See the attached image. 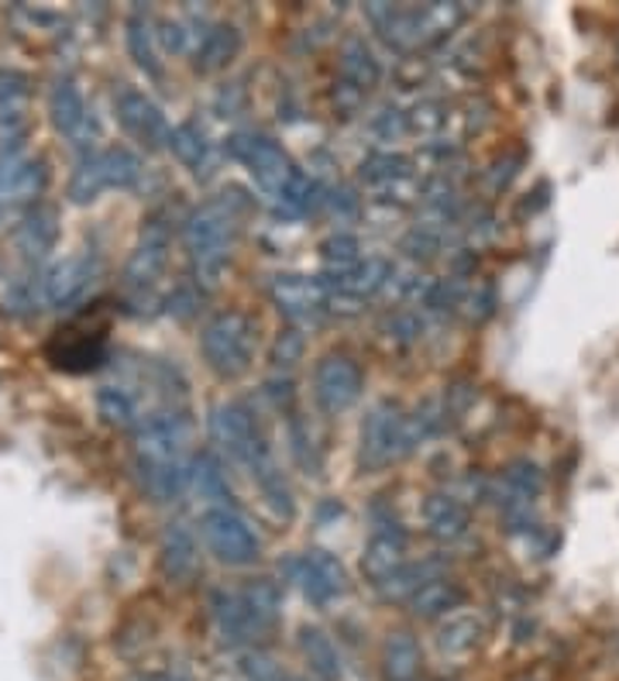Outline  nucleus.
<instances>
[{
	"label": "nucleus",
	"mask_w": 619,
	"mask_h": 681,
	"mask_svg": "<svg viewBox=\"0 0 619 681\" xmlns=\"http://www.w3.org/2000/svg\"><path fill=\"white\" fill-rule=\"evenodd\" d=\"M234 238H238V210H234V200H228V193L221 200L200 203L190 217H186L182 241L203 283L210 286L217 283V275H221V269L231 259Z\"/></svg>",
	"instance_id": "obj_1"
},
{
	"label": "nucleus",
	"mask_w": 619,
	"mask_h": 681,
	"mask_svg": "<svg viewBox=\"0 0 619 681\" xmlns=\"http://www.w3.org/2000/svg\"><path fill=\"white\" fill-rule=\"evenodd\" d=\"M255 345H259V327L248 314H238V310H224V314L210 317L200 334L203 358L221 379L244 376L255 362Z\"/></svg>",
	"instance_id": "obj_2"
},
{
	"label": "nucleus",
	"mask_w": 619,
	"mask_h": 681,
	"mask_svg": "<svg viewBox=\"0 0 619 681\" xmlns=\"http://www.w3.org/2000/svg\"><path fill=\"white\" fill-rule=\"evenodd\" d=\"M210 438L228 458L241 461L252 475H259L262 469L275 464L272 451L262 438V430H259L252 410H248L244 402H234V399L217 402V407L210 410Z\"/></svg>",
	"instance_id": "obj_3"
},
{
	"label": "nucleus",
	"mask_w": 619,
	"mask_h": 681,
	"mask_svg": "<svg viewBox=\"0 0 619 681\" xmlns=\"http://www.w3.org/2000/svg\"><path fill=\"white\" fill-rule=\"evenodd\" d=\"M407 451H413L410 430H407V413L396 402H379L361 423V469L379 472L386 464L399 461Z\"/></svg>",
	"instance_id": "obj_4"
},
{
	"label": "nucleus",
	"mask_w": 619,
	"mask_h": 681,
	"mask_svg": "<svg viewBox=\"0 0 619 681\" xmlns=\"http://www.w3.org/2000/svg\"><path fill=\"white\" fill-rule=\"evenodd\" d=\"M200 534L207 547L217 554V562L224 565H252L262 554V537L255 534V526L248 523L238 510L231 506H213L200 520Z\"/></svg>",
	"instance_id": "obj_5"
},
{
	"label": "nucleus",
	"mask_w": 619,
	"mask_h": 681,
	"mask_svg": "<svg viewBox=\"0 0 619 681\" xmlns=\"http://www.w3.org/2000/svg\"><path fill=\"white\" fill-rule=\"evenodd\" d=\"M228 151L234 155L238 163L248 166V172L255 176V182L269 197L283 193V186L296 172L293 163H290V155L283 151V145L265 138V135H234V138H228Z\"/></svg>",
	"instance_id": "obj_6"
},
{
	"label": "nucleus",
	"mask_w": 619,
	"mask_h": 681,
	"mask_svg": "<svg viewBox=\"0 0 619 681\" xmlns=\"http://www.w3.org/2000/svg\"><path fill=\"white\" fill-rule=\"evenodd\" d=\"M269 293L293 324H317L331 306V290L321 275H275Z\"/></svg>",
	"instance_id": "obj_7"
},
{
	"label": "nucleus",
	"mask_w": 619,
	"mask_h": 681,
	"mask_svg": "<svg viewBox=\"0 0 619 681\" xmlns=\"http://www.w3.org/2000/svg\"><path fill=\"white\" fill-rule=\"evenodd\" d=\"M290 575L300 585V593L314 603V606H327L331 599H337L348 588V572L337 562L331 551H306L296 562H290Z\"/></svg>",
	"instance_id": "obj_8"
},
{
	"label": "nucleus",
	"mask_w": 619,
	"mask_h": 681,
	"mask_svg": "<svg viewBox=\"0 0 619 681\" xmlns=\"http://www.w3.org/2000/svg\"><path fill=\"white\" fill-rule=\"evenodd\" d=\"M314 396L331 417L352 410L361 396V368L348 355H324L314 371Z\"/></svg>",
	"instance_id": "obj_9"
},
{
	"label": "nucleus",
	"mask_w": 619,
	"mask_h": 681,
	"mask_svg": "<svg viewBox=\"0 0 619 681\" xmlns=\"http://www.w3.org/2000/svg\"><path fill=\"white\" fill-rule=\"evenodd\" d=\"M166 262H169V224L162 221L159 213H155L145 221L141 241L132 252L128 265H124V286L148 290L155 279L166 272Z\"/></svg>",
	"instance_id": "obj_10"
},
{
	"label": "nucleus",
	"mask_w": 619,
	"mask_h": 681,
	"mask_svg": "<svg viewBox=\"0 0 619 681\" xmlns=\"http://www.w3.org/2000/svg\"><path fill=\"white\" fill-rule=\"evenodd\" d=\"M49 114H52V124L66 135L73 145H90L97 138V117L90 114L83 93L76 86V80L62 76L52 83V93H49Z\"/></svg>",
	"instance_id": "obj_11"
},
{
	"label": "nucleus",
	"mask_w": 619,
	"mask_h": 681,
	"mask_svg": "<svg viewBox=\"0 0 619 681\" xmlns=\"http://www.w3.org/2000/svg\"><path fill=\"white\" fill-rule=\"evenodd\" d=\"M190 444V423L179 413H155L135 433V451L141 461H182Z\"/></svg>",
	"instance_id": "obj_12"
},
{
	"label": "nucleus",
	"mask_w": 619,
	"mask_h": 681,
	"mask_svg": "<svg viewBox=\"0 0 619 681\" xmlns=\"http://www.w3.org/2000/svg\"><path fill=\"white\" fill-rule=\"evenodd\" d=\"M114 107H117V121L124 124V132L135 135L138 142H145L151 148H159V145L169 142V128H166L162 111L155 107L141 90L124 86L114 97Z\"/></svg>",
	"instance_id": "obj_13"
},
{
	"label": "nucleus",
	"mask_w": 619,
	"mask_h": 681,
	"mask_svg": "<svg viewBox=\"0 0 619 681\" xmlns=\"http://www.w3.org/2000/svg\"><path fill=\"white\" fill-rule=\"evenodd\" d=\"M93 275H97V262H93L90 255H73V259H62L59 265H52L45 275H42V300L49 306H70L76 303L90 283Z\"/></svg>",
	"instance_id": "obj_14"
},
{
	"label": "nucleus",
	"mask_w": 619,
	"mask_h": 681,
	"mask_svg": "<svg viewBox=\"0 0 619 681\" xmlns=\"http://www.w3.org/2000/svg\"><path fill=\"white\" fill-rule=\"evenodd\" d=\"M45 163L28 159L24 148H0V200H31L45 190Z\"/></svg>",
	"instance_id": "obj_15"
},
{
	"label": "nucleus",
	"mask_w": 619,
	"mask_h": 681,
	"mask_svg": "<svg viewBox=\"0 0 619 681\" xmlns=\"http://www.w3.org/2000/svg\"><path fill=\"white\" fill-rule=\"evenodd\" d=\"M402 565H407V534H402L399 526H392V523L379 526V531L371 534L368 544H365L361 572L379 585L386 575H392Z\"/></svg>",
	"instance_id": "obj_16"
},
{
	"label": "nucleus",
	"mask_w": 619,
	"mask_h": 681,
	"mask_svg": "<svg viewBox=\"0 0 619 681\" xmlns=\"http://www.w3.org/2000/svg\"><path fill=\"white\" fill-rule=\"evenodd\" d=\"M138 482L151 495L155 503H172L182 495V489L190 485V469L186 461H141L135 458Z\"/></svg>",
	"instance_id": "obj_17"
},
{
	"label": "nucleus",
	"mask_w": 619,
	"mask_h": 681,
	"mask_svg": "<svg viewBox=\"0 0 619 681\" xmlns=\"http://www.w3.org/2000/svg\"><path fill=\"white\" fill-rule=\"evenodd\" d=\"M59 241V213L52 207H35L21 217L14 231V244L24 259H45Z\"/></svg>",
	"instance_id": "obj_18"
},
{
	"label": "nucleus",
	"mask_w": 619,
	"mask_h": 681,
	"mask_svg": "<svg viewBox=\"0 0 619 681\" xmlns=\"http://www.w3.org/2000/svg\"><path fill=\"white\" fill-rule=\"evenodd\" d=\"M389 279H392V265L386 259H365V262H355L352 269H337V283H327V279H324V283H327V290L334 296L361 300V296L379 293L389 283Z\"/></svg>",
	"instance_id": "obj_19"
},
{
	"label": "nucleus",
	"mask_w": 619,
	"mask_h": 681,
	"mask_svg": "<svg viewBox=\"0 0 619 681\" xmlns=\"http://www.w3.org/2000/svg\"><path fill=\"white\" fill-rule=\"evenodd\" d=\"M210 616H213V627H217V633H221V640L231 643V647L259 637L252 616H248V609L241 603V593H213L210 596Z\"/></svg>",
	"instance_id": "obj_20"
},
{
	"label": "nucleus",
	"mask_w": 619,
	"mask_h": 681,
	"mask_svg": "<svg viewBox=\"0 0 619 681\" xmlns=\"http://www.w3.org/2000/svg\"><path fill=\"white\" fill-rule=\"evenodd\" d=\"M200 565V551L193 534L182 523H169L162 534V572L172 582H190Z\"/></svg>",
	"instance_id": "obj_21"
},
{
	"label": "nucleus",
	"mask_w": 619,
	"mask_h": 681,
	"mask_svg": "<svg viewBox=\"0 0 619 681\" xmlns=\"http://www.w3.org/2000/svg\"><path fill=\"white\" fill-rule=\"evenodd\" d=\"M423 520H427V534L433 541H461L469 534V510L458 503L454 495H430L423 503Z\"/></svg>",
	"instance_id": "obj_22"
},
{
	"label": "nucleus",
	"mask_w": 619,
	"mask_h": 681,
	"mask_svg": "<svg viewBox=\"0 0 619 681\" xmlns=\"http://www.w3.org/2000/svg\"><path fill=\"white\" fill-rule=\"evenodd\" d=\"M340 76L348 80V86L365 93L382 80V66H379L376 52H371L361 39H348L340 45Z\"/></svg>",
	"instance_id": "obj_23"
},
{
	"label": "nucleus",
	"mask_w": 619,
	"mask_h": 681,
	"mask_svg": "<svg viewBox=\"0 0 619 681\" xmlns=\"http://www.w3.org/2000/svg\"><path fill=\"white\" fill-rule=\"evenodd\" d=\"M241 52V31L234 24H213L200 39L197 49V70L200 73H217Z\"/></svg>",
	"instance_id": "obj_24"
},
{
	"label": "nucleus",
	"mask_w": 619,
	"mask_h": 681,
	"mask_svg": "<svg viewBox=\"0 0 619 681\" xmlns=\"http://www.w3.org/2000/svg\"><path fill=\"white\" fill-rule=\"evenodd\" d=\"M420 664H423V654H420V643L413 633H392L386 640V650H382L386 681H417Z\"/></svg>",
	"instance_id": "obj_25"
},
{
	"label": "nucleus",
	"mask_w": 619,
	"mask_h": 681,
	"mask_svg": "<svg viewBox=\"0 0 619 681\" xmlns=\"http://www.w3.org/2000/svg\"><path fill=\"white\" fill-rule=\"evenodd\" d=\"M300 650H303L310 671H314L321 681H340V671H345L340 668V654H337L334 640L321 627H303L300 630Z\"/></svg>",
	"instance_id": "obj_26"
},
{
	"label": "nucleus",
	"mask_w": 619,
	"mask_h": 681,
	"mask_svg": "<svg viewBox=\"0 0 619 681\" xmlns=\"http://www.w3.org/2000/svg\"><path fill=\"white\" fill-rule=\"evenodd\" d=\"M464 603V588L448 582V578H433L427 582L423 588L410 596V609L413 616L420 619H438V616H448L451 609H458Z\"/></svg>",
	"instance_id": "obj_27"
},
{
	"label": "nucleus",
	"mask_w": 619,
	"mask_h": 681,
	"mask_svg": "<svg viewBox=\"0 0 619 681\" xmlns=\"http://www.w3.org/2000/svg\"><path fill=\"white\" fill-rule=\"evenodd\" d=\"M441 572V562H407L402 568H396L392 575H386L376 588L379 596L396 603V599H410L417 588H423L427 582H433Z\"/></svg>",
	"instance_id": "obj_28"
},
{
	"label": "nucleus",
	"mask_w": 619,
	"mask_h": 681,
	"mask_svg": "<svg viewBox=\"0 0 619 681\" xmlns=\"http://www.w3.org/2000/svg\"><path fill=\"white\" fill-rule=\"evenodd\" d=\"M482 619L461 612V616H448V624L438 630V650L448 658H461V654H472V650L482 643Z\"/></svg>",
	"instance_id": "obj_29"
},
{
	"label": "nucleus",
	"mask_w": 619,
	"mask_h": 681,
	"mask_svg": "<svg viewBox=\"0 0 619 681\" xmlns=\"http://www.w3.org/2000/svg\"><path fill=\"white\" fill-rule=\"evenodd\" d=\"M241 603H244V609H248V616H252V624H255V630L259 633H265L275 619H279V606H283V596H279V585L275 582H269V578H259V582H252L241 593Z\"/></svg>",
	"instance_id": "obj_30"
},
{
	"label": "nucleus",
	"mask_w": 619,
	"mask_h": 681,
	"mask_svg": "<svg viewBox=\"0 0 619 681\" xmlns=\"http://www.w3.org/2000/svg\"><path fill=\"white\" fill-rule=\"evenodd\" d=\"M413 21H417V42H438L448 31H454L464 21V8L461 4H427V8H413Z\"/></svg>",
	"instance_id": "obj_31"
},
{
	"label": "nucleus",
	"mask_w": 619,
	"mask_h": 681,
	"mask_svg": "<svg viewBox=\"0 0 619 681\" xmlns=\"http://www.w3.org/2000/svg\"><path fill=\"white\" fill-rule=\"evenodd\" d=\"M169 151L186 166V169H197L207 163V135L200 132V124L193 121H182L176 128H169Z\"/></svg>",
	"instance_id": "obj_32"
},
{
	"label": "nucleus",
	"mask_w": 619,
	"mask_h": 681,
	"mask_svg": "<svg viewBox=\"0 0 619 681\" xmlns=\"http://www.w3.org/2000/svg\"><path fill=\"white\" fill-rule=\"evenodd\" d=\"M104 190H107V179H104V166H101V151H90L80 159V166L70 179V200L86 207V203L97 200Z\"/></svg>",
	"instance_id": "obj_33"
},
{
	"label": "nucleus",
	"mask_w": 619,
	"mask_h": 681,
	"mask_svg": "<svg viewBox=\"0 0 619 681\" xmlns=\"http://www.w3.org/2000/svg\"><path fill=\"white\" fill-rule=\"evenodd\" d=\"M503 482H506V500H526V503H534L537 495H541V489H544V472H541L537 461L516 458V461L506 464Z\"/></svg>",
	"instance_id": "obj_34"
},
{
	"label": "nucleus",
	"mask_w": 619,
	"mask_h": 681,
	"mask_svg": "<svg viewBox=\"0 0 619 681\" xmlns=\"http://www.w3.org/2000/svg\"><path fill=\"white\" fill-rule=\"evenodd\" d=\"M49 355L59 368H66V371H90V368L104 365L107 348H104L101 337H83V340H73V345L52 348Z\"/></svg>",
	"instance_id": "obj_35"
},
{
	"label": "nucleus",
	"mask_w": 619,
	"mask_h": 681,
	"mask_svg": "<svg viewBox=\"0 0 619 681\" xmlns=\"http://www.w3.org/2000/svg\"><path fill=\"white\" fill-rule=\"evenodd\" d=\"M190 482L197 485L200 500H213V503L231 500V482H228V475H224V464L217 461L213 454H200V458L193 461Z\"/></svg>",
	"instance_id": "obj_36"
},
{
	"label": "nucleus",
	"mask_w": 619,
	"mask_h": 681,
	"mask_svg": "<svg viewBox=\"0 0 619 681\" xmlns=\"http://www.w3.org/2000/svg\"><path fill=\"white\" fill-rule=\"evenodd\" d=\"M97 410H101L104 423H111V427H135L138 423V402L128 389H120V386H101Z\"/></svg>",
	"instance_id": "obj_37"
},
{
	"label": "nucleus",
	"mask_w": 619,
	"mask_h": 681,
	"mask_svg": "<svg viewBox=\"0 0 619 681\" xmlns=\"http://www.w3.org/2000/svg\"><path fill=\"white\" fill-rule=\"evenodd\" d=\"M101 166H104L107 186H117V190H132V186L141 179V159L128 148H104Z\"/></svg>",
	"instance_id": "obj_38"
},
{
	"label": "nucleus",
	"mask_w": 619,
	"mask_h": 681,
	"mask_svg": "<svg viewBox=\"0 0 619 681\" xmlns=\"http://www.w3.org/2000/svg\"><path fill=\"white\" fill-rule=\"evenodd\" d=\"M128 49H132V59L148 76H162V66H159V59H155V45H151V24H148V14L141 11L128 18Z\"/></svg>",
	"instance_id": "obj_39"
},
{
	"label": "nucleus",
	"mask_w": 619,
	"mask_h": 681,
	"mask_svg": "<svg viewBox=\"0 0 619 681\" xmlns=\"http://www.w3.org/2000/svg\"><path fill=\"white\" fill-rule=\"evenodd\" d=\"M255 482H259V489H262V495L269 500V506L283 516V520H293V513H296V503H293V489L286 485V479H283V472L275 469V464H269V469H262L259 475H252Z\"/></svg>",
	"instance_id": "obj_40"
},
{
	"label": "nucleus",
	"mask_w": 619,
	"mask_h": 681,
	"mask_svg": "<svg viewBox=\"0 0 619 681\" xmlns=\"http://www.w3.org/2000/svg\"><path fill=\"white\" fill-rule=\"evenodd\" d=\"M317 193H321V186L310 179L306 172H293V179L283 186V193H279L275 200H279V207H283L286 213H306L310 207L317 203Z\"/></svg>",
	"instance_id": "obj_41"
},
{
	"label": "nucleus",
	"mask_w": 619,
	"mask_h": 681,
	"mask_svg": "<svg viewBox=\"0 0 619 681\" xmlns=\"http://www.w3.org/2000/svg\"><path fill=\"white\" fill-rule=\"evenodd\" d=\"M361 176L371 186H389L399 179H410V163L402 159V155H371V159H365V166H361Z\"/></svg>",
	"instance_id": "obj_42"
},
{
	"label": "nucleus",
	"mask_w": 619,
	"mask_h": 681,
	"mask_svg": "<svg viewBox=\"0 0 619 681\" xmlns=\"http://www.w3.org/2000/svg\"><path fill=\"white\" fill-rule=\"evenodd\" d=\"M444 121H448L444 104H438V101H420V104L407 114V132L430 138V135H438V132L444 128Z\"/></svg>",
	"instance_id": "obj_43"
},
{
	"label": "nucleus",
	"mask_w": 619,
	"mask_h": 681,
	"mask_svg": "<svg viewBox=\"0 0 619 681\" xmlns=\"http://www.w3.org/2000/svg\"><path fill=\"white\" fill-rule=\"evenodd\" d=\"M358 252H361V244L355 234H331L324 244H321V255L337 265V269H352L358 262Z\"/></svg>",
	"instance_id": "obj_44"
},
{
	"label": "nucleus",
	"mask_w": 619,
	"mask_h": 681,
	"mask_svg": "<svg viewBox=\"0 0 619 681\" xmlns=\"http://www.w3.org/2000/svg\"><path fill=\"white\" fill-rule=\"evenodd\" d=\"M303 348H306L303 334L296 327H286L283 334L275 337V345H272V365L275 368H293L303 358Z\"/></svg>",
	"instance_id": "obj_45"
},
{
	"label": "nucleus",
	"mask_w": 619,
	"mask_h": 681,
	"mask_svg": "<svg viewBox=\"0 0 619 681\" xmlns=\"http://www.w3.org/2000/svg\"><path fill=\"white\" fill-rule=\"evenodd\" d=\"M241 671L248 681H286V671L279 668L269 654H262V650H252V654L241 658Z\"/></svg>",
	"instance_id": "obj_46"
},
{
	"label": "nucleus",
	"mask_w": 619,
	"mask_h": 681,
	"mask_svg": "<svg viewBox=\"0 0 619 681\" xmlns=\"http://www.w3.org/2000/svg\"><path fill=\"white\" fill-rule=\"evenodd\" d=\"M28 101V80L21 73H0V114L24 111Z\"/></svg>",
	"instance_id": "obj_47"
},
{
	"label": "nucleus",
	"mask_w": 619,
	"mask_h": 681,
	"mask_svg": "<svg viewBox=\"0 0 619 681\" xmlns=\"http://www.w3.org/2000/svg\"><path fill=\"white\" fill-rule=\"evenodd\" d=\"M200 306V290L193 283H179L169 296V314L172 317H193Z\"/></svg>",
	"instance_id": "obj_48"
},
{
	"label": "nucleus",
	"mask_w": 619,
	"mask_h": 681,
	"mask_svg": "<svg viewBox=\"0 0 619 681\" xmlns=\"http://www.w3.org/2000/svg\"><path fill=\"white\" fill-rule=\"evenodd\" d=\"M376 132H379L382 138H396V135H402V132H407V114H399V111L386 107V111L379 114V121H376Z\"/></svg>",
	"instance_id": "obj_49"
},
{
	"label": "nucleus",
	"mask_w": 619,
	"mask_h": 681,
	"mask_svg": "<svg viewBox=\"0 0 619 681\" xmlns=\"http://www.w3.org/2000/svg\"><path fill=\"white\" fill-rule=\"evenodd\" d=\"M389 331H396V337H402V340H413V337L423 331V324H420V317H413V314H396V317L389 321Z\"/></svg>",
	"instance_id": "obj_50"
},
{
	"label": "nucleus",
	"mask_w": 619,
	"mask_h": 681,
	"mask_svg": "<svg viewBox=\"0 0 619 681\" xmlns=\"http://www.w3.org/2000/svg\"><path fill=\"white\" fill-rule=\"evenodd\" d=\"M159 39L169 52H182L186 49V28L179 21H166L162 31H159Z\"/></svg>",
	"instance_id": "obj_51"
},
{
	"label": "nucleus",
	"mask_w": 619,
	"mask_h": 681,
	"mask_svg": "<svg viewBox=\"0 0 619 681\" xmlns=\"http://www.w3.org/2000/svg\"><path fill=\"white\" fill-rule=\"evenodd\" d=\"M286 681H310V678H303V674H286Z\"/></svg>",
	"instance_id": "obj_52"
}]
</instances>
